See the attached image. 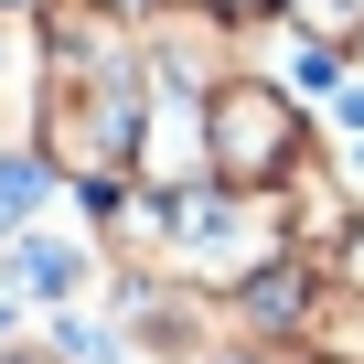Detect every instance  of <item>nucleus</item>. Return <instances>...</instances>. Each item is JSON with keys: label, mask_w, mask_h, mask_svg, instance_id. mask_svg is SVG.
<instances>
[{"label": "nucleus", "mask_w": 364, "mask_h": 364, "mask_svg": "<svg viewBox=\"0 0 364 364\" xmlns=\"http://www.w3.org/2000/svg\"><path fill=\"white\" fill-rule=\"evenodd\" d=\"M311 171V107L268 75H225L204 86V182H236V193H289Z\"/></svg>", "instance_id": "f257e3e1"}, {"label": "nucleus", "mask_w": 364, "mask_h": 364, "mask_svg": "<svg viewBox=\"0 0 364 364\" xmlns=\"http://www.w3.org/2000/svg\"><path fill=\"white\" fill-rule=\"evenodd\" d=\"M11 279H22V300H75V289L97 279V257L65 247V236H43V225H22V236H11Z\"/></svg>", "instance_id": "f03ea898"}, {"label": "nucleus", "mask_w": 364, "mask_h": 364, "mask_svg": "<svg viewBox=\"0 0 364 364\" xmlns=\"http://www.w3.org/2000/svg\"><path fill=\"white\" fill-rule=\"evenodd\" d=\"M332 289L364 300V204H353V225H343V247H332Z\"/></svg>", "instance_id": "7ed1b4c3"}, {"label": "nucleus", "mask_w": 364, "mask_h": 364, "mask_svg": "<svg viewBox=\"0 0 364 364\" xmlns=\"http://www.w3.org/2000/svg\"><path fill=\"white\" fill-rule=\"evenodd\" d=\"M215 364H300L289 343H236V353H215Z\"/></svg>", "instance_id": "20e7f679"}]
</instances>
